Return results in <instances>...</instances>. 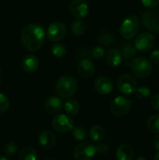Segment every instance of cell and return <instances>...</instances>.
I'll return each mask as SVG.
<instances>
[{
	"instance_id": "8992f818",
	"label": "cell",
	"mask_w": 159,
	"mask_h": 160,
	"mask_svg": "<svg viewBox=\"0 0 159 160\" xmlns=\"http://www.w3.org/2000/svg\"><path fill=\"white\" fill-rule=\"evenodd\" d=\"M132 106V102L129 98L124 97V96H119L116 97L111 103L110 110L111 112L114 116L122 117L127 115Z\"/></svg>"
},
{
	"instance_id": "f1b7e54d",
	"label": "cell",
	"mask_w": 159,
	"mask_h": 160,
	"mask_svg": "<svg viewBox=\"0 0 159 160\" xmlns=\"http://www.w3.org/2000/svg\"><path fill=\"white\" fill-rule=\"evenodd\" d=\"M113 41H114V37L111 33H108V32L101 33L98 37V42L105 46H109L112 44Z\"/></svg>"
},
{
	"instance_id": "484cf974",
	"label": "cell",
	"mask_w": 159,
	"mask_h": 160,
	"mask_svg": "<svg viewBox=\"0 0 159 160\" xmlns=\"http://www.w3.org/2000/svg\"><path fill=\"white\" fill-rule=\"evenodd\" d=\"M148 129L155 134H159V114H154L147 120Z\"/></svg>"
},
{
	"instance_id": "3957f363",
	"label": "cell",
	"mask_w": 159,
	"mask_h": 160,
	"mask_svg": "<svg viewBox=\"0 0 159 160\" xmlns=\"http://www.w3.org/2000/svg\"><path fill=\"white\" fill-rule=\"evenodd\" d=\"M130 68L135 76L144 79L152 74L153 66L150 60L143 56H140L132 60L130 63Z\"/></svg>"
},
{
	"instance_id": "4316f807",
	"label": "cell",
	"mask_w": 159,
	"mask_h": 160,
	"mask_svg": "<svg viewBox=\"0 0 159 160\" xmlns=\"http://www.w3.org/2000/svg\"><path fill=\"white\" fill-rule=\"evenodd\" d=\"M71 132H72V137L74 138V140H76L78 142H82L87 137L86 130L82 127H74L72 128Z\"/></svg>"
},
{
	"instance_id": "60d3db41",
	"label": "cell",
	"mask_w": 159,
	"mask_h": 160,
	"mask_svg": "<svg viewBox=\"0 0 159 160\" xmlns=\"http://www.w3.org/2000/svg\"><path fill=\"white\" fill-rule=\"evenodd\" d=\"M0 85H1V79H0Z\"/></svg>"
},
{
	"instance_id": "ba28073f",
	"label": "cell",
	"mask_w": 159,
	"mask_h": 160,
	"mask_svg": "<svg viewBox=\"0 0 159 160\" xmlns=\"http://www.w3.org/2000/svg\"><path fill=\"white\" fill-rule=\"evenodd\" d=\"M97 154L96 146L88 142H83L78 144L73 151V157L77 160H88L93 158Z\"/></svg>"
},
{
	"instance_id": "e575fe53",
	"label": "cell",
	"mask_w": 159,
	"mask_h": 160,
	"mask_svg": "<svg viewBox=\"0 0 159 160\" xmlns=\"http://www.w3.org/2000/svg\"><path fill=\"white\" fill-rule=\"evenodd\" d=\"M150 61L155 65H159V49H157L152 52L150 55Z\"/></svg>"
},
{
	"instance_id": "83f0119b",
	"label": "cell",
	"mask_w": 159,
	"mask_h": 160,
	"mask_svg": "<svg viewBox=\"0 0 159 160\" xmlns=\"http://www.w3.org/2000/svg\"><path fill=\"white\" fill-rule=\"evenodd\" d=\"M135 93H136L137 98L139 99H141V100H146L151 96V90H150V88L147 87V86H144V85L138 87Z\"/></svg>"
},
{
	"instance_id": "e0dca14e",
	"label": "cell",
	"mask_w": 159,
	"mask_h": 160,
	"mask_svg": "<svg viewBox=\"0 0 159 160\" xmlns=\"http://www.w3.org/2000/svg\"><path fill=\"white\" fill-rule=\"evenodd\" d=\"M135 157V150L129 143H122L116 150V158L119 160H131Z\"/></svg>"
},
{
	"instance_id": "74e56055",
	"label": "cell",
	"mask_w": 159,
	"mask_h": 160,
	"mask_svg": "<svg viewBox=\"0 0 159 160\" xmlns=\"http://www.w3.org/2000/svg\"><path fill=\"white\" fill-rule=\"evenodd\" d=\"M153 158H154L155 160H159V151L157 152V153H156V154L154 155Z\"/></svg>"
},
{
	"instance_id": "30bf717a",
	"label": "cell",
	"mask_w": 159,
	"mask_h": 160,
	"mask_svg": "<svg viewBox=\"0 0 159 160\" xmlns=\"http://www.w3.org/2000/svg\"><path fill=\"white\" fill-rule=\"evenodd\" d=\"M67 34V27L61 22H54L51 23L46 31L47 38L52 42H57L62 40Z\"/></svg>"
},
{
	"instance_id": "277c9868",
	"label": "cell",
	"mask_w": 159,
	"mask_h": 160,
	"mask_svg": "<svg viewBox=\"0 0 159 160\" xmlns=\"http://www.w3.org/2000/svg\"><path fill=\"white\" fill-rule=\"evenodd\" d=\"M139 29L140 22L138 17L135 15H130L122 22L120 26V34L124 38L131 39L138 34Z\"/></svg>"
},
{
	"instance_id": "4dcf8cb0",
	"label": "cell",
	"mask_w": 159,
	"mask_h": 160,
	"mask_svg": "<svg viewBox=\"0 0 159 160\" xmlns=\"http://www.w3.org/2000/svg\"><path fill=\"white\" fill-rule=\"evenodd\" d=\"M9 108V100L7 97L0 93V112H5Z\"/></svg>"
},
{
	"instance_id": "ab89813d",
	"label": "cell",
	"mask_w": 159,
	"mask_h": 160,
	"mask_svg": "<svg viewBox=\"0 0 159 160\" xmlns=\"http://www.w3.org/2000/svg\"><path fill=\"white\" fill-rule=\"evenodd\" d=\"M7 160L8 159V158H7V157H0V160Z\"/></svg>"
},
{
	"instance_id": "d6986e66",
	"label": "cell",
	"mask_w": 159,
	"mask_h": 160,
	"mask_svg": "<svg viewBox=\"0 0 159 160\" xmlns=\"http://www.w3.org/2000/svg\"><path fill=\"white\" fill-rule=\"evenodd\" d=\"M123 56L118 49H111L106 55V62L112 68H117L122 64Z\"/></svg>"
},
{
	"instance_id": "f546056e",
	"label": "cell",
	"mask_w": 159,
	"mask_h": 160,
	"mask_svg": "<svg viewBox=\"0 0 159 160\" xmlns=\"http://www.w3.org/2000/svg\"><path fill=\"white\" fill-rule=\"evenodd\" d=\"M91 56L94 59L99 60L105 56V49L102 46H96L91 51Z\"/></svg>"
},
{
	"instance_id": "8fae6325",
	"label": "cell",
	"mask_w": 159,
	"mask_h": 160,
	"mask_svg": "<svg viewBox=\"0 0 159 160\" xmlns=\"http://www.w3.org/2000/svg\"><path fill=\"white\" fill-rule=\"evenodd\" d=\"M135 48L140 52H148L156 45V38L153 34L148 32L141 33L135 39Z\"/></svg>"
},
{
	"instance_id": "d590c367",
	"label": "cell",
	"mask_w": 159,
	"mask_h": 160,
	"mask_svg": "<svg viewBox=\"0 0 159 160\" xmlns=\"http://www.w3.org/2000/svg\"><path fill=\"white\" fill-rule=\"evenodd\" d=\"M151 106L154 110L159 111V94L155 95L151 99Z\"/></svg>"
},
{
	"instance_id": "cb8c5ba5",
	"label": "cell",
	"mask_w": 159,
	"mask_h": 160,
	"mask_svg": "<svg viewBox=\"0 0 159 160\" xmlns=\"http://www.w3.org/2000/svg\"><path fill=\"white\" fill-rule=\"evenodd\" d=\"M51 52H52V54L54 57H56V58H62L67 53V47L63 43L57 41V42H54L53 45L52 46Z\"/></svg>"
},
{
	"instance_id": "ac0fdd59",
	"label": "cell",
	"mask_w": 159,
	"mask_h": 160,
	"mask_svg": "<svg viewBox=\"0 0 159 160\" xmlns=\"http://www.w3.org/2000/svg\"><path fill=\"white\" fill-rule=\"evenodd\" d=\"M22 67L25 72L33 73L38 68L39 60L34 54H27L23 57V59L22 61Z\"/></svg>"
},
{
	"instance_id": "44dd1931",
	"label": "cell",
	"mask_w": 159,
	"mask_h": 160,
	"mask_svg": "<svg viewBox=\"0 0 159 160\" xmlns=\"http://www.w3.org/2000/svg\"><path fill=\"white\" fill-rule=\"evenodd\" d=\"M64 109H65L66 112L68 113L69 115H76L81 110V104L79 103L78 100L70 98L65 103Z\"/></svg>"
},
{
	"instance_id": "7402d4cb",
	"label": "cell",
	"mask_w": 159,
	"mask_h": 160,
	"mask_svg": "<svg viewBox=\"0 0 159 160\" xmlns=\"http://www.w3.org/2000/svg\"><path fill=\"white\" fill-rule=\"evenodd\" d=\"M37 158V153L33 147H25L18 155L19 160H36Z\"/></svg>"
},
{
	"instance_id": "5b68a950",
	"label": "cell",
	"mask_w": 159,
	"mask_h": 160,
	"mask_svg": "<svg viewBox=\"0 0 159 160\" xmlns=\"http://www.w3.org/2000/svg\"><path fill=\"white\" fill-rule=\"evenodd\" d=\"M117 88L120 93L126 96L132 95L138 88V82L132 74L124 73L117 80Z\"/></svg>"
},
{
	"instance_id": "7c38bea8",
	"label": "cell",
	"mask_w": 159,
	"mask_h": 160,
	"mask_svg": "<svg viewBox=\"0 0 159 160\" xmlns=\"http://www.w3.org/2000/svg\"><path fill=\"white\" fill-rule=\"evenodd\" d=\"M71 15L76 19H83L89 12V5L86 0H72L69 5Z\"/></svg>"
},
{
	"instance_id": "52a82bcc",
	"label": "cell",
	"mask_w": 159,
	"mask_h": 160,
	"mask_svg": "<svg viewBox=\"0 0 159 160\" xmlns=\"http://www.w3.org/2000/svg\"><path fill=\"white\" fill-rule=\"evenodd\" d=\"M52 126L53 129L59 133H67L74 128V122L70 116L61 113L52 118Z\"/></svg>"
},
{
	"instance_id": "1f68e13d",
	"label": "cell",
	"mask_w": 159,
	"mask_h": 160,
	"mask_svg": "<svg viewBox=\"0 0 159 160\" xmlns=\"http://www.w3.org/2000/svg\"><path fill=\"white\" fill-rule=\"evenodd\" d=\"M17 151V146L13 142H7L4 146V153L7 156H13Z\"/></svg>"
},
{
	"instance_id": "603a6c76",
	"label": "cell",
	"mask_w": 159,
	"mask_h": 160,
	"mask_svg": "<svg viewBox=\"0 0 159 160\" xmlns=\"http://www.w3.org/2000/svg\"><path fill=\"white\" fill-rule=\"evenodd\" d=\"M121 53L123 58H125L126 60H130L133 57H135L137 53V49L135 48V46H132L129 42H125L123 44V49Z\"/></svg>"
},
{
	"instance_id": "7a4b0ae2",
	"label": "cell",
	"mask_w": 159,
	"mask_h": 160,
	"mask_svg": "<svg viewBox=\"0 0 159 160\" xmlns=\"http://www.w3.org/2000/svg\"><path fill=\"white\" fill-rule=\"evenodd\" d=\"M55 92L62 98H68L72 97L78 89V82L77 80L68 74L61 76L54 86Z\"/></svg>"
},
{
	"instance_id": "836d02e7",
	"label": "cell",
	"mask_w": 159,
	"mask_h": 160,
	"mask_svg": "<svg viewBox=\"0 0 159 160\" xmlns=\"http://www.w3.org/2000/svg\"><path fill=\"white\" fill-rule=\"evenodd\" d=\"M142 3L148 8H155L159 6V0H142Z\"/></svg>"
},
{
	"instance_id": "2e32d148",
	"label": "cell",
	"mask_w": 159,
	"mask_h": 160,
	"mask_svg": "<svg viewBox=\"0 0 159 160\" xmlns=\"http://www.w3.org/2000/svg\"><path fill=\"white\" fill-rule=\"evenodd\" d=\"M38 142L41 147L50 149L52 148L56 143V137L52 130L45 129L42 130L38 135Z\"/></svg>"
},
{
	"instance_id": "6da1fadb",
	"label": "cell",
	"mask_w": 159,
	"mask_h": 160,
	"mask_svg": "<svg viewBox=\"0 0 159 160\" xmlns=\"http://www.w3.org/2000/svg\"><path fill=\"white\" fill-rule=\"evenodd\" d=\"M45 29L37 23L26 24L21 31V42L22 46L30 52L38 51L45 40Z\"/></svg>"
},
{
	"instance_id": "9a60e30c",
	"label": "cell",
	"mask_w": 159,
	"mask_h": 160,
	"mask_svg": "<svg viewBox=\"0 0 159 160\" xmlns=\"http://www.w3.org/2000/svg\"><path fill=\"white\" fill-rule=\"evenodd\" d=\"M63 109V101L60 97H50L44 102V110L51 114H55Z\"/></svg>"
},
{
	"instance_id": "8d00e7d4",
	"label": "cell",
	"mask_w": 159,
	"mask_h": 160,
	"mask_svg": "<svg viewBox=\"0 0 159 160\" xmlns=\"http://www.w3.org/2000/svg\"><path fill=\"white\" fill-rule=\"evenodd\" d=\"M153 145H154V148H155V149H157V151H159V136H157V137L154 140Z\"/></svg>"
},
{
	"instance_id": "d4e9b609",
	"label": "cell",
	"mask_w": 159,
	"mask_h": 160,
	"mask_svg": "<svg viewBox=\"0 0 159 160\" xmlns=\"http://www.w3.org/2000/svg\"><path fill=\"white\" fill-rule=\"evenodd\" d=\"M71 31L73 35L77 37L83 35V33L85 32V23L83 22V21H82V19H77L76 21H74L71 24Z\"/></svg>"
},
{
	"instance_id": "5bb4252c",
	"label": "cell",
	"mask_w": 159,
	"mask_h": 160,
	"mask_svg": "<svg viewBox=\"0 0 159 160\" xmlns=\"http://www.w3.org/2000/svg\"><path fill=\"white\" fill-rule=\"evenodd\" d=\"M94 88L100 95H109L113 89V83L109 77L101 76L95 81Z\"/></svg>"
},
{
	"instance_id": "d6a6232c",
	"label": "cell",
	"mask_w": 159,
	"mask_h": 160,
	"mask_svg": "<svg viewBox=\"0 0 159 160\" xmlns=\"http://www.w3.org/2000/svg\"><path fill=\"white\" fill-rule=\"evenodd\" d=\"M96 151L99 156H105L110 152V147L106 143H99L96 146Z\"/></svg>"
},
{
	"instance_id": "4fadbf2b",
	"label": "cell",
	"mask_w": 159,
	"mask_h": 160,
	"mask_svg": "<svg viewBox=\"0 0 159 160\" xmlns=\"http://www.w3.org/2000/svg\"><path fill=\"white\" fill-rule=\"evenodd\" d=\"M77 71L81 77L84 79H88V78H91L95 74L96 67L94 63L92 62V60L88 58H83L79 62L77 66Z\"/></svg>"
},
{
	"instance_id": "ffe728a7",
	"label": "cell",
	"mask_w": 159,
	"mask_h": 160,
	"mask_svg": "<svg viewBox=\"0 0 159 160\" xmlns=\"http://www.w3.org/2000/svg\"><path fill=\"white\" fill-rule=\"evenodd\" d=\"M105 129L98 125L93 126L89 131V137L94 142H100L105 138Z\"/></svg>"
},
{
	"instance_id": "9c48e42d",
	"label": "cell",
	"mask_w": 159,
	"mask_h": 160,
	"mask_svg": "<svg viewBox=\"0 0 159 160\" xmlns=\"http://www.w3.org/2000/svg\"><path fill=\"white\" fill-rule=\"evenodd\" d=\"M142 25L153 33H159V12L157 10H146L141 17Z\"/></svg>"
},
{
	"instance_id": "f35d334b",
	"label": "cell",
	"mask_w": 159,
	"mask_h": 160,
	"mask_svg": "<svg viewBox=\"0 0 159 160\" xmlns=\"http://www.w3.org/2000/svg\"><path fill=\"white\" fill-rule=\"evenodd\" d=\"M137 160H148V158L147 157H139Z\"/></svg>"
}]
</instances>
